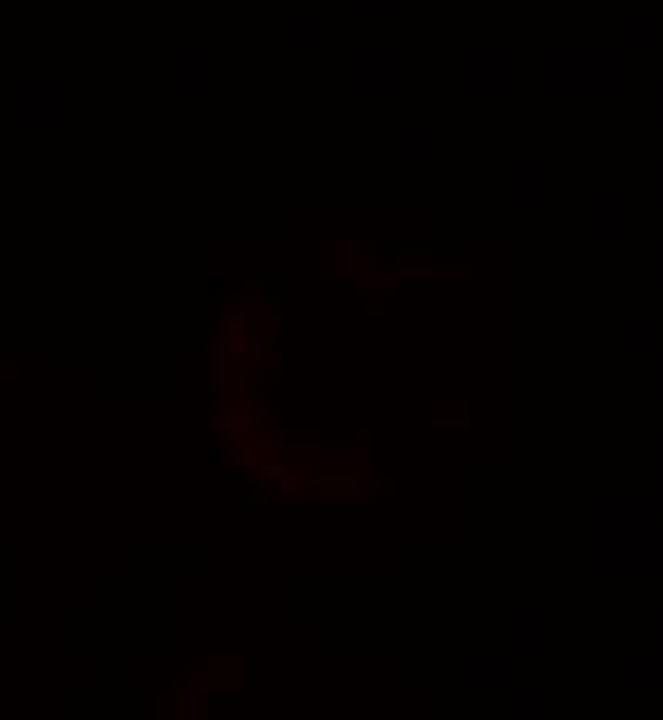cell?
I'll list each match as a JSON object with an SVG mask.
<instances>
[{
  "label": "cell",
  "mask_w": 663,
  "mask_h": 720,
  "mask_svg": "<svg viewBox=\"0 0 663 720\" xmlns=\"http://www.w3.org/2000/svg\"><path fill=\"white\" fill-rule=\"evenodd\" d=\"M541 86L555 94H612L626 86V52L616 48H551L541 62Z\"/></svg>",
  "instance_id": "cell-1"
},
{
  "label": "cell",
  "mask_w": 663,
  "mask_h": 720,
  "mask_svg": "<svg viewBox=\"0 0 663 720\" xmlns=\"http://www.w3.org/2000/svg\"><path fill=\"white\" fill-rule=\"evenodd\" d=\"M654 537H663L654 499H593L584 509V547H650Z\"/></svg>",
  "instance_id": "cell-2"
},
{
  "label": "cell",
  "mask_w": 663,
  "mask_h": 720,
  "mask_svg": "<svg viewBox=\"0 0 663 720\" xmlns=\"http://www.w3.org/2000/svg\"><path fill=\"white\" fill-rule=\"evenodd\" d=\"M616 52H626V57L663 52V19L654 10H626L616 24Z\"/></svg>",
  "instance_id": "cell-3"
},
{
  "label": "cell",
  "mask_w": 663,
  "mask_h": 720,
  "mask_svg": "<svg viewBox=\"0 0 663 720\" xmlns=\"http://www.w3.org/2000/svg\"><path fill=\"white\" fill-rule=\"evenodd\" d=\"M466 688L475 697H504L513 688V654L509 650H480V654H471Z\"/></svg>",
  "instance_id": "cell-4"
},
{
  "label": "cell",
  "mask_w": 663,
  "mask_h": 720,
  "mask_svg": "<svg viewBox=\"0 0 663 720\" xmlns=\"http://www.w3.org/2000/svg\"><path fill=\"white\" fill-rule=\"evenodd\" d=\"M504 650L513 659H546L551 654V622L541 612H518V617H509Z\"/></svg>",
  "instance_id": "cell-5"
},
{
  "label": "cell",
  "mask_w": 663,
  "mask_h": 720,
  "mask_svg": "<svg viewBox=\"0 0 663 720\" xmlns=\"http://www.w3.org/2000/svg\"><path fill=\"white\" fill-rule=\"evenodd\" d=\"M14 123L29 132H48L62 123V94L52 86H24L14 94Z\"/></svg>",
  "instance_id": "cell-6"
},
{
  "label": "cell",
  "mask_w": 663,
  "mask_h": 720,
  "mask_svg": "<svg viewBox=\"0 0 663 720\" xmlns=\"http://www.w3.org/2000/svg\"><path fill=\"white\" fill-rule=\"evenodd\" d=\"M616 683L631 697H659L663 692V650H631L616 664Z\"/></svg>",
  "instance_id": "cell-7"
},
{
  "label": "cell",
  "mask_w": 663,
  "mask_h": 720,
  "mask_svg": "<svg viewBox=\"0 0 663 720\" xmlns=\"http://www.w3.org/2000/svg\"><path fill=\"white\" fill-rule=\"evenodd\" d=\"M504 198L518 208H536V203H551V170L541 160H518L504 174Z\"/></svg>",
  "instance_id": "cell-8"
},
{
  "label": "cell",
  "mask_w": 663,
  "mask_h": 720,
  "mask_svg": "<svg viewBox=\"0 0 663 720\" xmlns=\"http://www.w3.org/2000/svg\"><path fill=\"white\" fill-rule=\"evenodd\" d=\"M278 48L292 52V57L325 52V19H320L315 10H292V14H283V24H278Z\"/></svg>",
  "instance_id": "cell-9"
},
{
  "label": "cell",
  "mask_w": 663,
  "mask_h": 720,
  "mask_svg": "<svg viewBox=\"0 0 663 720\" xmlns=\"http://www.w3.org/2000/svg\"><path fill=\"white\" fill-rule=\"evenodd\" d=\"M353 86L368 90V94L400 90V57L391 48H363L353 62Z\"/></svg>",
  "instance_id": "cell-10"
},
{
  "label": "cell",
  "mask_w": 663,
  "mask_h": 720,
  "mask_svg": "<svg viewBox=\"0 0 663 720\" xmlns=\"http://www.w3.org/2000/svg\"><path fill=\"white\" fill-rule=\"evenodd\" d=\"M165 86L179 94H198L212 86V57L203 48H174L165 62Z\"/></svg>",
  "instance_id": "cell-11"
},
{
  "label": "cell",
  "mask_w": 663,
  "mask_h": 720,
  "mask_svg": "<svg viewBox=\"0 0 663 720\" xmlns=\"http://www.w3.org/2000/svg\"><path fill=\"white\" fill-rule=\"evenodd\" d=\"M391 160L405 170H424L438 160V132L429 123H400L391 137Z\"/></svg>",
  "instance_id": "cell-12"
},
{
  "label": "cell",
  "mask_w": 663,
  "mask_h": 720,
  "mask_svg": "<svg viewBox=\"0 0 663 720\" xmlns=\"http://www.w3.org/2000/svg\"><path fill=\"white\" fill-rule=\"evenodd\" d=\"M579 236L593 240V246H612V240L626 236V208L616 198H593L579 212Z\"/></svg>",
  "instance_id": "cell-13"
},
{
  "label": "cell",
  "mask_w": 663,
  "mask_h": 720,
  "mask_svg": "<svg viewBox=\"0 0 663 720\" xmlns=\"http://www.w3.org/2000/svg\"><path fill=\"white\" fill-rule=\"evenodd\" d=\"M466 86L480 94H499L513 86V57L504 48H480L466 62Z\"/></svg>",
  "instance_id": "cell-14"
},
{
  "label": "cell",
  "mask_w": 663,
  "mask_h": 720,
  "mask_svg": "<svg viewBox=\"0 0 663 720\" xmlns=\"http://www.w3.org/2000/svg\"><path fill=\"white\" fill-rule=\"evenodd\" d=\"M616 344H621V353H631V358L659 353V349H663V320H659L654 311H631V316H621Z\"/></svg>",
  "instance_id": "cell-15"
},
{
  "label": "cell",
  "mask_w": 663,
  "mask_h": 720,
  "mask_svg": "<svg viewBox=\"0 0 663 720\" xmlns=\"http://www.w3.org/2000/svg\"><path fill=\"white\" fill-rule=\"evenodd\" d=\"M504 711L513 720H546L551 716V697L541 688H509L504 692Z\"/></svg>",
  "instance_id": "cell-16"
},
{
  "label": "cell",
  "mask_w": 663,
  "mask_h": 720,
  "mask_svg": "<svg viewBox=\"0 0 663 720\" xmlns=\"http://www.w3.org/2000/svg\"><path fill=\"white\" fill-rule=\"evenodd\" d=\"M269 297L264 292H259V288H245V292H240V302H235V316L240 320H269Z\"/></svg>",
  "instance_id": "cell-17"
},
{
  "label": "cell",
  "mask_w": 663,
  "mask_h": 720,
  "mask_svg": "<svg viewBox=\"0 0 663 720\" xmlns=\"http://www.w3.org/2000/svg\"><path fill=\"white\" fill-rule=\"evenodd\" d=\"M315 467H320V471H330V476H353V471L363 467V462H358L353 452H325V457H320Z\"/></svg>",
  "instance_id": "cell-18"
},
{
  "label": "cell",
  "mask_w": 663,
  "mask_h": 720,
  "mask_svg": "<svg viewBox=\"0 0 663 720\" xmlns=\"http://www.w3.org/2000/svg\"><path fill=\"white\" fill-rule=\"evenodd\" d=\"M353 10L363 19H391L400 14V0H353Z\"/></svg>",
  "instance_id": "cell-19"
},
{
  "label": "cell",
  "mask_w": 663,
  "mask_h": 720,
  "mask_svg": "<svg viewBox=\"0 0 663 720\" xmlns=\"http://www.w3.org/2000/svg\"><path fill=\"white\" fill-rule=\"evenodd\" d=\"M358 283H363L368 297H381V292H391L395 278H391V273H358Z\"/></svg>",
  "instance_id": "cell-20"
},
{
  "label": "cell",
  "mask_w": 663,
  "mask_h": 720,
  "mask_svg": "<svg viewBox=\"0 0 663 720\" xmlns=\"http://www.w3.org/2000/svg\"><path fill=\"white\" fill-rule=\"evenodd\" d=\"M391 278L395 283H424V278H433V269L429 264H405V269H395Z\"/></svg>",
  "instance_id": "cell-21"
},
{
  "label": "cell",
  "mask_w": 663,
  "mask_h": 720,
  "mask_svg": "<svg viewBox=\"0 0 663 720\" xmlns=\"http://www.w3.org/2000/svg\"><path fill=\"white\" fill-rule=\"evenodd\" d=\"M381 490H386V480L381 476H358L353 471V494H381Z\"/></svg>",
  "instance_id": "cell-22"
},
{
  "label": "cell",
  "mask_w": 663,
  "mask_h": 720,
  "mask_svg": "<svg viewBox=\"0 0 663 720\" xmlns=\"http://www.w3.org/2000/svg\"><path fill=\"white\" fill-rule=\"evenodd\" d=\"M208 688H212V673H208V669H198V673L184 678V692H189V697H203Z\"/></svg>",
  "instance_id": "cell-23"
},
{
  "label": "cell",
  "mask_w": 663,
  "mask_h": 720,
  "mask_svg": "<svg viewBox=\"0 0 663 720\" xmlns=\"http://www.w3.org/2000/svg\"><path fill=\"white\" fill-rule=\"evenodd\" d=\"M240 349H245V339H240L235 330H221V334H217V353L231 358V353H240Z\"/></svg>",
  "instance_id": "cell-24"
},
{
  "label": "cell",
  "mask_w": 663,
  "mask_h": 720,
  "mask_svg": "<svg viewBox=\"0 0 663 720\" xmlns=\"http://www.w3.org/2000/svg\"><path fill=\"white\" fill-rule=\"evenodd\" d=\"M433 429H438V433H466V429H471V419L448 414V419H433Z\"/></svg>",
  "instance_id": "cell-25"
},
{
  "label": "cell",
  "mask_w": 663,
  "mask_h": 720,
  "mask_svg": "<svg viewBox=\"0 0 663 720\" xmlns=\"http://www.w3.org/2000/svg\"><path fill=\"white\" fill-rule=\"evenodd\" d=\"M344 264H349L353 278L363 273V246H358V240H349V246H344Z\"/></svg>",
  "instance_id": "cell-26"
},
{
  "label": "cell",
  "mask_w": 663,
  "mask_h": 720,
  "mask_svg": "<svg viewBox=\"0 0 663 720\" xmlns=\"http://www.w3.org/2000/svg\"><path fill=\"white\" fill-rule=\"evenodd\" d=\"M212 429H217V433H231V429H235V414H231V406H217V414H212Z\"/></svg>",
  "instance_id": "cell-27"
},
{
  "label": "cell",
  "mask_w": 663,
  "mask_h": 720,
  "mask_svg": "<svg viewBox=\"0 0 663 720\" xmlns=\"http://www.w3.org/2000/svg\"><path fill=\"white\" fill-rule=\"evenodd\" d=\"M654 123L663 128V90H659V99H654Z\"/></svg>",
  "instance_id": "cell-28"
},
{
  "label": "cell",
  "mask_w": 663,
  "mask_h": 720,
  "mask_svg": "<svg viewBox=\"0 0 663 720\" xmlns=\"http://www.w3.org/2000/svg\"><path fill=\"white\" fill-rule=\"evenodd\" d=\"M654 273L663 278V240H659V250H654Z\"/></svg>",
  "instance_id": "cell-29"
},
{
  "label": "cell",
  "mask_w": 663,
  "mask_h": 720,
  "mask_svg": "<svg viewBox=\"0 0 663 720\" xmlns=\"http://www.w3.org/2000/svg\"><path fill=\"white\" fill-rule=\"evenodd\" d=\"M654 387L663 391V353H659V363H654Z\"/></svg>",
  "instance_id": "cell-30"
},
{
  "label": "cell",
  "mask_w": 663,
  "mask_h": 720,
  "mask_svg": "<svg viewBox=\"0 0 663 720\" xmlns=\"http://www.w3.org/2000/svg\"><path fill=\"white\" fill-rule=\"evenodd\" d=\"M654 504H663V471H659V480H654Z\"/></svg>",
  "instance_id": "cell-31"
},
{
  "label": "cell",
  "mask_w": 663,
  "mask_h": 720,
  "mask_svg": "<svg viewBox=\"0 0 663 720\" xmlns=\"http://www.w3.org/2000/svg\"><path fill=\"white\" fill-rule=\"evenodd\" d=\"M654 448H659V471H663V429H659V438H654Z\"/></svg>",
  "instance_id": "cell-32"
},
{
  "label": "cell",
  "mask_w": 663,
  "mask_h": 720,
  "mask_svg": "<svg viewBox=\"0 0 663 720\" xmlns=\"http://www.w3.org/2000/svg\"><path fill=\"white\" fill-rule=\"evenodd\" d=\"M654 193H659V203H663V170L654 174Z\"/></svg>",
  "instance_id": "cell-33"
},
{
  "label": "cell",
  "mask_w": 663,
  "mask_h": 720,
  "mask_svg": "<svg viewBox=\"0 0 663 720\" xmlns=\"http://www.w3.org/2000/svg\"><path fill=\"white\" fill-rule=\"evenodd\" d=\"M659 650H663V617H659Z\"/></svg>",
  "instance_id": "cell-34"
}]
</instances>
